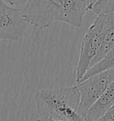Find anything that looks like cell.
Segmentation results:
<instances>
[{"instance_id": "6da1fadb", "label": "cell", "mask_w": 114, "mask_h": 121, "mask_svg": "<svg viewBox=\"0 0 114 121\" xmlns=\"http://www.w3.org/2000/svg\"><path fill=\"white\" fill-rule=\"evenodd\" d=\"M88 10L87 0H28L22 12L27 23L44 30L54 22L81 28Z\"/></svg>"}, {"instance_id": "277c9868", "label": "cell", "mask_w": 114, "mask_h": 121, "mask_svg": "<svg viewBox=\"0 0 114 121\" xmlns=\"http://www.w3.org/2000/svg\"><path fill=\"white\" fill-rule=\"evenodd\" d=\"M114 80V68L100 72L88 78L77 83L80 94V112L87 117L88 110Z\"/></svg>"}, {"instance_id": "8992f818", "label": "cell", "mask_w": 114, "mask_h": 121, "mask_svg": "<svg viewBox=\"0 0 114 121\" xmlns=\"http://www.w3.org/2000/svg\"><path fill=\"white\" fill-rule=\"evenodd\" d=\"M112 105H114V80L88 110L87 117L90 120L96 121Z\"/></svg>"}, {"instance_id": "8fae6325", "label": "cell", "mask_w": 114, "mask_h": 121, "mask_svg": "<svg viewBox=\"0 0 114 121\" xmlns=\"http://www.w3.org/2000/svg\"><path fill=\"white\" fill-rule=\"evenodd\" d=\"M38 121H68V120H59V119H55V118H53V117H39L38 119ZM80 121H94V120H90L88 119V117H85L84 119Z\"/></svg>"}, {"instance_id": "5b68a950", "label": "cell", "mask_w": 114, "mask_h": 121, "mask_svg": "<svg viewBox=\"0 0 114 121\" xmlns=\"http://www.w3.org/2000/svg\"><path fill=\"white\" fill-rule=\"evenodd\" d=\"M21 9L0 0V40H20L27 29Z\"/></svg>"}, {"instance_id": "52a82bcc", "label": "cell", "mask_w": 114, "mask_h": 121, "mask_svg": "<svg viewBox=\"0 0 114 121\" xmlns=\"http://www.w3.org/2000/svg\"><path fill=\"white\" fill-rule=\"evenodd\" d=\"M114 68V47L110 50V52L103 56V58L101 60H99L97 63H95L94 66H92L91 68L88 69V70L86 72V74L84 75V77L82 78V79L80 81L88 78L89 77L98 74L100 72L105 71L108 69ZM79 81V82H80Z\"/></svg>"}, {"instance_id": "30bf717a", "label": "cell", "mask_w": 114, "mask_h": 121, "mask_svg": "<svg viewBox=\"0 0 114 121\" xmlns=\"http://www.w3.org/2000/svg\"><path fill=\"white\" fill-rule=\"evenodd\" d=\"M6 4L12 6H24L28 0H3Z\"/></svg>"}, {"instance_id": "9c48e42d", "label": "cell", "mask_w": 114, "mask_h": 121, "mask_svg": "<svg viewBox=\"0 0 114 121\" xmlns=\"http://www.w3.org/2000/svg\"><path fill=\"white\" fill-rule=\"evenodd\" d=\"M96 121H114V105H112Z\"/></svg>"}, {"instance_id": "3957f363", "label": "cell", "mask_w": 114, "mask_h": 121, "mask_svg": "<svg viewBox=\"0 0 114 121\" xmlns=\"http://www.w3.org/2000/svg\"><path fill=\"white\" fill-rule=\"evenodd\" d=\"M107 21V14L97 15L94 22L88 28L87 33L84 35L80 45L79 61L76 67L77 83L82 79L88 69L93 65L94 60L97 55L103 42Z\"/></svg>"}, {"instance_id": "7a4b0ae2", "label": "cell", "mask_w": 114, "mask_h": 121, "mask_svg": "<svg viewBox=\"0 0 114 121\" xmlns=\"http://www.w3.org/2000/svg\"><path fill=\"white\" fill-rule=\"evenodd\" d=\"M34 98L40 117L68 121H80L87 117L80 112V94L77 86L39 89Z\"/></svg>"}, {"instance_id": "ba28073f", "label": "cell", "mask_w": 114, "mask_h": 121, "mask_svg": "<svg viewBox=\"0 0 114 121\" xmlns=\"http://www.w3.org/2000/svg\"><path fill=\"white\" fill-rule=\"evenodd\" d=\"M89 10L96 15L112 13L114 12V0H96Z\"/></svg>"}, {"instance_id": "7c38bea8", "label": "cell", "mask_w": 114, "mask_h": 121, "mask_svg": "<svg viewBox=\"0 0 114 121\" xmlns=\"http://www.w3.org/2000/svg\"><path fill=\"white\" fill-rule=\"evenodd\" d=\"M95 1H96V0H87V2H88V10L91 8V6L93 5V4H95Z\"/></svg>"}]
</instances>
